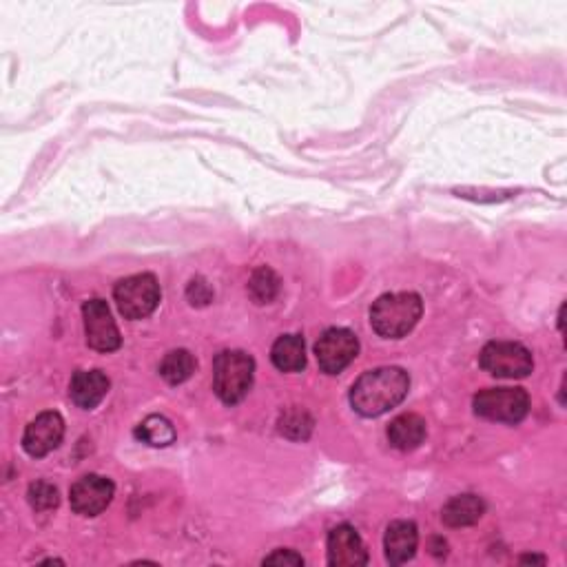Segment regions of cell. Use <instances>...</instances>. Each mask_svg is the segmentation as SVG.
I'll use <instances>...</instances> for the list:
<instances>
[{
	"label": "cell",
	"mask_w": 567,
	"mask_h": 567,
	"mask_svg": "<svg viewBox=\"0 0 567 567\" xmlns=\"http://www.w3.org/2000/svg\"><path fill=\"white\" fill-rule=\"evenodd\" d=\"M187 297L193 306H206L213 300V291L204 280H193L187 288Z\"/></svg>",
	"instance_id": "cell-22"
},
{
	"label": "cell",
	"mask_w": 567,
	"mask_h": 567,
	"mask_svg": "<svg viewBox=\"0 0 567 567\" xmlns=\"http://www.w3.org/2000/svg\"><path fill=\"white\" fill-rule=\"evenodd\" d=\"M113 492H116V486L111 479L100 477V474H87L71 486V508L82 517H98L102 510L109 508Z\"/></svg>",
	"instance_id": "cell-9"
},
{
	"label": "cell",
	"mask_w": 567,
	"mask_h": 567,
	"mask_svg": "<svg viewBox=\"0 0 567 567\" xmlns=\"http://www.w3.org/2000/svg\"><path fill=\"white\" fill-rule=\"evenodd\" d=\"M426 439V419L419 415H399L397 419H393V424L388 426V441L390 446L408 452L419 448L421 443Z\"/></svg>",
	"instance_id": "cell-14"
},
{
	"label": "cell",
	"mask_w": 567,
	"mask_h": 567,
	"mask_svg": "<svg viewBox=\"0 0 567 567\" xmlns=\"http://www.w3.org/2000/svg\"><path fill=\"white\" fill-rule=\"evenodd\" d=\"M280 277L268 266L255 268L249 280V295L255 304H271L280 293Z\"/></svg>",
	"instance_id": "cell-19"
},
{
	"label": "cell",
	"mask_w": 567,
	"mask_h": 567,
	"mask_svg": "<svg viewBox=\"0 0 567 567\" xmlns=\"http://www.w3.org/2000/svg\"><path fill=\"white\" fill-rule=\"evenodd\" d=\"M82 317H85V335L91 348L98 350V353H113V350L120 348L122 337L105 300L96 297V300L85 302Z\"/></svg>",
	"instance_id": "cell-8"
},
{
	"label": "cell",
	"mask_w": 567,
	"mask_h": 567,
	"mask_svg": "<svg viewBox=\"0 0 567 567\" xmlns=\"http://www.w3.org/2000/svg\"><path fill=\"white\" fill-rule=\"evenodd\" d=\"M264 565H304L302 554L293 550H275L264 559Z\"/></svg>",
	"instance_id": "cell-23"
},
{
	"label": "cell",
	"mask_w": 567,
	"mask_h": 567,
	"mask_svg": "<svg viewBox=\"0 0 567 567\" xmlns=\"http://www.w3.org/2000/svg\"><path fill=\"white\" fill-rule=\"evenodd\" d=\"M410 377L404 368L384 366L368 370L350 388V404L362 417H379L406 399Z\"/></svg>",
	"instance_id": "cell-1"
},
{
	"label": "cell",
	"mask_w": 567,
	"mask_h": 567,
	"mask_svg": "<svg viewBox=\"0 0 567 567\" xmlns=\"http://www.w3.org/2000/svg\"><path fill=\"white\" fill-rule=\"evenodd\" d=\"M479 364L486 373L501 379H523L532 373L534 359L523 344L517 342H490L483 346Z\"/></svg>",
	"instance_id": "cell-6"
},
{
	"label": "cell",
	"mask_w": 567,
	"mask_h": 567,
	"mask_svg": "<svg viewBox=\"0 0 567 567\" xmlns=\"http://www.w3.org/2000/svg\"><path fill=\"white\" fill-rule=\"evenodd\" d=\"M136 435H138V439H142L144 443H149V446H153V448H167L175 441V428L167 417L151 415L138 426Z\"/></svg>",
	"instance_id": "cell-18"
},
{
	"label": "cell",
	"mask_w": 567,
	"mask_h": 567,
	"mask_svg": "<svg viewBox=\"0 0 567 567\" xmlns=\"http://www.w3.org/2000/svg\"><path fill=\"white\" fill-rule=\"evenodd\" d=\"M474 412L488 421L519 424L530 410V397L523 388H486L474 395Z\"/></svg>",
	"instance_id": "cell-5"
},
{
	"label": "cell",
	"mask_w": 567,
	"mask_h": 567,
	"mask_svg": "<svg viewBox=\"0 0 567 567\" xmlns=\"http://www.w3.org/2000/svg\"><path fill=\"white\" fill-rule=\"evenodd\" d=\"M65 437V421L58 412H43L32 424L27 426L23 435V448L29 457H45L51 450L60 446Z\"/></svg>",
	"instance_id": "cell-10"
},
{
	"label": "cell",
	"mask_w": 567,
	"mask_h": 567,
	"mask_svg": "<svg viewBox=\"0 0 567 567\" xmlns=\"http://www.w3.org/2000/svg\"><path fill=\"white\" fill-rule=\"evenodd\" d=\"M483 512H486V503L477 494H461L443 505L441 521L450 528H466V525L477 523Z\"/></svg>",
	"instance_id": "cell-15"
},
{
	"label": "cell",
	"mask_w": 567,
	"mask_h": 567,
	"mask_svg": "<svg viewBox=\"0 0 567 567\" xmlns=\"http://www.w3.org/2000/svg\"><path fill=\"white\" fill-rule=\"evenodd\" d=\"M271 359L282 373H300L306 366V346L300 335H282L271 348Z\"/></svg>",
	"instance_id": "cell-16"
},
{
	"label": "cell",
	"mask_w": 567,
	"mask_h": 567,
	"mask_svg": "<svg viewBox=\"0 0 567 567\" xmlns=\"http://www.w3.org/2000/svg\"><path fill=\"white\" fill-rule=\"evenodd\" d=\"M118 311L125 319H144L160 304V284L156 275L140 273L120 280L113 288Z\"/></svg>",
	"instance_id": "cell-4"
},
{
	"label": "cell",
	"mask_w": 567,
	"mask_h": 567,
	"mask_svg": "<svg viewBox=\"0 0 567 567\" xmlns=\"http://www.w3.org/2000/svg\"><path fill=\"white\" fill-rule=\"evenodd\" d=\"M255 362L244 350H222L213 362V390L224 404L235 406L249 395Z\"/></svg>",
	"instance_id": "cell-3"
},
{
	"label": "cell",
	"mask_w": 567,
	"mask_h": 567,
	"mask_svg": "<svg viewBox=\"0 0 567 567\" xmlns=\"http://www.w3.org/2000/svg\"><path fill=\"white\" fill-rule=\"evenodd\" d=\"M419 534L417 525L412 521H395L388 525L384 536V550L390 565H401L410 561L417 552Z\"/></svg>",
	"instance_id": "cell-13"
},
{
	"label": "cell",
	"mask_w": 567,
	"mask_h": 567,
	"mask_svg": "<svg viewBox=\"0 0 567 567\" xmlns=\"http://www.w3.org/2000/svg\"><path fill=\"white\" fill-rule=\"evenodd\" d=\"M109 386V377L102 373V370H78V373L71 377L69 395L76 406L94 410L100 401L107 397Z\"/></svg>",
	"instance_id": "cell-12"
},
{
	"label": "cell",
	"mask_w": 567,
	"mask_h": 567,
	"mask_svg": "<svg viewBox=\"0 0 567 567\" xmlns=\"http://www.w3.org/2000/svg\"><path fill=\"white\" fill-rule=\"evenodd\" d=\"M313 430V419L304 410L286 412L280 421V432L291 439H306Z\"/></svg>",
	"instance_id": "cell-20"
},
{
	"label": "cell",
	"mask_w": 567,
	"mask_h": 567,
	"mask_svg": "<svg viewBox=\"0 0 567 567\" xmlns=\"http://www.w3.org/2000/svg\"><path fill=\"white\" fill-rule=\"evenodd\" d=\"M195 373V357L189 350H171V353L162 359L160 364V375L171 386L184 384L191 375Z\"/></svg>",
	"instance_id": "cell-17"
},
{
	"label": "cell",
	"mask_w": 567,
	"mask_h": 567,
	"mask_svg": "<svg viewBox=\"0 0 567 567\" xmlns=\"http://www.w3.org/2000/svg\"><path fill=\"white\" fill-rule=\"evenodd\" d=\"M328 563L333 567H362L368 563V550L353 525H337L328 534Z\"/></svg>",
	"instance_id": "cell-11"
},
{
	"label": "cell",
	"mask_w": 567,
	"mask_h": 567,
	"mask_svg": "<svg viewBox=\"0 0 567 567\" xmlns=\"http://www.w3.org/2000/svg\"><path fill=\"white\" fill-rule=\"evenodd\" d=\"M521 563H545L543 556H523Z\"/></svg>",
	"instance_id": "cell-24"
},
{
	"label": "cell",
	"mask_w": 567,
	"mask_h": 567,
	"mask_svg": "<svg viewBox=\"0 0 567 567\" xmlns=\"http://www.w3.org/2000/svg\"><path fill=\"white\" fill-rule=\"evenodd\" d=\"M27 497H29V503H32V508L40 510V512L54 510L56 505L60 503L58 488L51 486V483H47V481L32 483V486H29Z\"/></svg>",
	"instance_id": "cell-21"
},
{
	"label": "cell",
	"mask_w": 567,
	"mask_h": 567,
	"mask_svg": "<svg viewBox=\"0 0 567 567\" xmlns=\"http://www.w3.org/2000/svg\"><path fill=\"white\" fill-rule=\"evenodd\" d=\"M359 353V339L348 328H328L315 344V357L326 375H339Z\"/></svg>",
	"instance_id": "cell-7"
},
{
	"label": "cell",
	"mask_w": 567,
	"mask_h": 567,
	"mask_svg": "<svg viewBox=\"0 0 567 567\" xmlns=\"http://www.w3.org/2000/svg\"><path fill=\"white\" fill-rule=\"evenodd\" d=\"M424 315L417 293H386L370 308V324L379 337L399 339L408 335Z\"/></svg>",
	"instance_id": "cell-2"
}]
</instances>
